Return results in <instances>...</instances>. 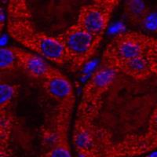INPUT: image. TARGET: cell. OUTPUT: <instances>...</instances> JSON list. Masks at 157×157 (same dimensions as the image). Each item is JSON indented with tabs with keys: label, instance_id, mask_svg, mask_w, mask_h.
Returning a JSON list of instances; mask_svg holds the SVG:
<instances>
[{
	"label": "cell",
	"instance_id": "cell-1",
	"mask_svg": "<svg viewBox=\"0 0 157 157\" xmlns=\"http://www.w3.org/2000/svg\"><path fill=\"white\" fill-rule=\"evenodd\" d=\"M7 32L17 43L46 60L59 65L68 63L64 47L57 37L36 29L30 17H8Z\"/></svg>",
	"mask_w": 157,
	"mask_h": 157
},
{
	"label": "cell",
	"instance_id": "cell-2",
	"mask_svg": "<svg viewBox=\"0 0 157 157\" xmlns=\"http://www.w3.org/2000/svg\"><path fill=\"white\" fill-rule=\"evenodd\" d=\"M72 142L78 157H105L114 144L106 129L82 118H76L74 123Z\"/></svg>",
	"mask_w": 157,
	"mask_h": 157
},
{
	"label": "cell",
	"instance_id": "cell-3",
	"mask_svg": "<svg viewBox=\"0 0 157 157\" xmlns=\"http://www.w3.org/2000/svg\"><path fill=\"white\" fill-rule=\"evenodd\" d=\"M117 72L114 68L103 64L94 71L82 89L76 118L94 120L101 109L104 96L114 82Z\"/></svg>",
	"mask_w": 157,
	"mask_h": 157
},
{
	"label": "cell",
	"instance_id": "cell-4",
	"mask_svg": "<svg viewBox=\"0 0 157 157\" xmlns=\"http://www.w3.org/2000/svg\"><path fill=\"white\" fill-rule=\"evenodd\" d=\"M57 37L64 47L68 63L73 71L80 69L93 57L101 42L76 24Z\"/></svg>",
	"mask_w": 157,
	"mask_h": 157
},
{
	"label": "cell",
	"instance_id": "cell-5",
	"mask_svg": "<svg viewBox=\"0 0 157 157\" xmlns=\"http://www.w3.org/2000/svg\"><path fill=\"white\" fill-rule=\"evenodd\" d=\"M150 37L137 32L119 33L107 45L101 64L114 68L116 64L123 61L145 57Z\"/></svg>",
	"mask_w": 157,
	"mask_h": 157
},
{
	"label": "cell",
	"instance_id": "cell-6",
	"mask_svg": "<svg viewBox=\"0 0 157 157\" xmlns=\"http://www.w3.org/2000/svg\"><path fill=\"white\" fill-rule=\"evenodd\" d=\"M118 0H97L82 6L76 25L94 37L102 40L110 23Z\"/></svg>",
	"mask_w": 157,
	"mask_h": 157
},
{
	"label": "cell",
	"instance_id": "cell-7",
	"mask_svg": "<svg viewBox=\"0 0 157 157\" xmlns=\"http://www.w3.org/2000/svg\"><path fill=\"white\" fill-rule=\"evenodd\" d=\"M157 148V106L150 116L148 130L142 135H130L114 143L105 157H129L150 152Z\"/></svg>",
	"mask_w": 157,
	"mask_h": 157
},
{
	"label": "cell",
	"instance_id": "cell-8",
	"mask_svg": "<svg viewBox=\"0 0 157 157\" xmlns=\"http://www.w3.org/2000/svg\"><path fill=\"white\" fill-rule=\"evenodd\" d=\"M75 101L57 104L51 145L41 157H72L68 132Z\"/></svg>",
	"mask_w": 157,
	"mask_h": 157
},
{
	"label": "cell",
	"instance_id": "cell-9",
	"mask_svg": "<svg viewBox=\"0 0 157 157\" xmlns=\"http://www.w3.org/2000/svg\"><path fill=\"white\" fill-rule=\"evenodd\" d=\"M17 60L19 68L29 77L42 80L61 73L57 68L50 65L43 57L17 47H10Z\"/></svg>",
	"mask_w": 157,
	"mask_h": 157
},
{
	"label": "cell",
	"instance_id": "cell-10",
	"mask_svg": "<svg viewBox=\"0 0 157 157\" xmlns=\"http://www.w3.org/2000/svg\"><path fill=\"white\" fill-rule=\"evenodd\" d=\"M42 83L46 94L57 104L75 101L73 86L61 72L43 81Z\"/></svg>",
	"mask_w": 157,
	"mask_h": 157
},
{
	"label": "cell",
	"instance_id": "cell-11",
	"mask_svg": "<svg viewBox=\"0 0 157 157\" xmlns=\"http://www.w3.org/2000/svg\"><path fill=\"white\" fill-rule=\"evenodd\" d=\"M114 69L118 72H123L125 75L136 79H145L152 75V71L145 57H136L117 64Z\"/></svg>",
	"mask_w": 157,
	"mask_h": 157
},
{
	"label": "cell",
	"instance_id": "cell-12",
	"mask_svg": "<svg viewBox=\"0 0 157 157\" xmlns=\"http://www.w3.org/2000/svg\"><path fill=\"white\" fill-rule=\"evenodd\" d=\"M149 15V10L143 1L129 0L124 4V16L131 25H140L145 23Z\"/></svg>",
	"mask_w": 157,
	"mask_h": 157
},
{
	"label": "cell",
	"instance_id": "cell-13",
	"mask_svg": "<svg viewBox=\"0 0 157 157\" xmlns=\"http://www.w3.org/2000/svg\"><path fill=\"white\" fill-rule=\"evenodd\" d=\"M0 133H1V153L5 155L7 152L13 125V117L10 110L2 111L0 117Z\"/></svg>",
	"mask_w": 157,
	"mask_h": 157
},
{
	"label": "cell",
	"instance_id": "cell-14",
	"mask_svg": "<svg viewBox=\"0 0 157 157\" xmlns=\"http://www.w3.org/2000/svg\"><path fill=\"white\" fill-rule=\"evenodd\" d=\"M20 86L16 84L2 83L0 85V109L10 110L9 108L13 101L17 96Z\"/></svg>",
	"mask_w": 157,
	"mask_h": 157
},
{
	"label": "cell",
	"instance_id": "cell-15",
	"mask_svg": "<svg viewBox=\"0 0 157 157\" xmlns=\"http://www.w3.org/2000/svg\"><path fill=\"white\" fill-rule=\"evenodd\" d=\"M19 68L17 60L10 47L0 49V69L1 71H13Z\"/></svg>",
	"mask_w": 157,
	"mask_h": 157
},
{
	"label": "cell",
	"instance_id": "cell-16",
	"mask_svg": "<svg viewBox=\"0 0 157 157\" xmlns=\"http://www.w3.org/2000/svg\"><path fill=\"white\" fill-rule=\"evenodd\" d=\"M145 57L152 69V73L157 75V39L155 38L150 37Z\"/></svg>",
	"mask_w": 157,
	"mask_h": 157
},
{
	"label": "cell",
	"instance_id": "cell-17",
	"mask_svg": "<svg viewBox=\"0 0 157 157\" xmlns=\"http://www.w3.org/2000/svg\"><path fill=\"white\" fill-rule=\"evenodd\" d=\"M149 157H157V152H155V153H152L149 155Z\"/></svg>",
	"mask_w": 157,
	"mask_h": 157
}]
</instances>
